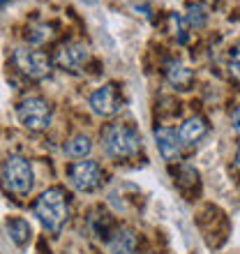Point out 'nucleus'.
I'll return each mask as SVG.
<instances>
[{"instance_id":"f257e3e1","label":"nucleus","mask_w":240,"mask_h":254,"mask_svg":"<svg viewBox=\"0 0 240 254\" xmlns=\"http://www.w3.org/2000/svg\"><path fill=\"white\" fill-rule=\"evenodd\" d=\"M33 215L42 222V227L58 234L69 220V196L62 188H49L37 196L33 206Z\"/></svg>"},{"instance_id":"f03ea898","label":"nucleus","mask_w":240,"mask_h":254,"mask_svg":"<svg viewBox=\"0 0 240 254\" xmlns=\"http://www.w3.org/2000/svg\"><path fill=\"white\" fill-rule=\"evenodd\" d=\"M102 146H104L109 157H114V160H132L141 150V136L132 125L116 123V125H109L104 129Z\"/></svg>"},{"instance_id":"7ed1b4c3","label":"nucleus","mask_w":240,"mask_h":254,"mask_svg":"<svg viewBox=\"0 0 240 254\" xmlns=\"http://www.w3.org/2000/svg\"><path fill=\"white\" fill-rule=\"evenodd\" d=\"M33 183L35 174L26 157H21V155L5 157V162H2V185H5V190L19 194V196H26L33 190Z\"/></svg>"},{"instance_id":"20e7f679","label":"nucleus","mask_w":240,"mask_h":254,"mask_svg":"<svg viewBox=\"0 0 240 254\" xmlns=\"http://www.w3.org/2000/svg\"><path fill=\"white\" fill-rule=\"evenodd\" d=\"M16 118L30 132H44L51 125V104L37 95L23 97L16 107Z\"/></svg>"},{"instance_id":"39448f33","label":"nucleus","mask_w":240,"mask_h":254,"mask_svg":"<svg viewBox=\"0 0 240 254\" xmlns=\"http://www.w3.org/2000/svg\"><path fill=\"white\" fill-rule=\"evenodd\" d=\"M12 61L23 76H28V79H33V81L44 79L51 72V61L42 51H35V49H16Z\"/></svg>"},{"instance_id":"423d86ee","label":"nucleus","mask_w":240,"mask_h":254,"mask_svg":"<svg viewBox=\"0 0 240 254\" xmlns=\"http://www.w3.org/2000/svg\"><path fill=\"white\" fill-rule=\"evenodd\" d=\"M67 178H69V185L79 192H93V190L100 188L102 183V169L95 160H81L74 162L69 171H67Z\"/></svg>"},{"instance_id":"0eeeda50","label":"nucleus","mask_w":240,"mask_h":254,"mask_svg":"<svg viewBox=\"0 0 240 254\" xmlns=\"http://www.w3.org/2000/svg\"><path fill=\"white\" fill-rule=\"evenodd\" d=\"M88 58H90V51L83 42H65L54 54V63L67 72H81V67L88 63Z\"/></svg>"},{"instance_id":"6e6552de","label":"nucleus","mask_w":240,"mask_h":254,"mask_svg":"<svg viewBox=\"0 0 240 254\" xmlns=\"http://www.w3.org/2000/svg\"><path fill=\"white\" fill-rule=\"evenodd\" d=\"M90 109L93 114L102 116V118H111L122 109V97L116 83H104L90 95Z\"/></svg>"},{"instance_id":"1a4fd4ad","label":"nucleus","mask_w":240,"mask_h":254,"mask_svg":"<svg viewBox=\"0 0 240 254\" xmlns=\"http://www.w3.org/2000/svg\"><path fill=\"white\" fill-rule=\"evenodd\" d=\"M155 141H157V150L167 162H176L180 157V139L178 132L171 127H155Z\"/></svg>"},{"instance_id":"9d476101","label":"nucleus","mask_w":240,"mask_h":254,"mask_svg":"<svg viewBox=\"0 0 240 254\" xmlns=\"http://www.w3.org/2000/svg\"><path fill=\"white\" fill-rule=\"evenodd\" d=\"M107 245H109V252L111 254H134L136 248H139V236H136L134 229L120 227L109 236Z\"/></svg>"},{"instance_id":"9b49d317","label":"nucleus","mask_w":240,"mask_h":254,"mask_svg":"<svg viewBox=\"0 0 240 254\" xmlns=\"http://www.w3.org/2000/svg\"><path fill=\"white\" fill-rule=\"evenodd\" d=\"M208 132L206 118L203 116H189L187 121H182V125L178 127V139L182 146H194L196 141H201Z\"/></svg>"},{"instance_id":"f8f14e48","label":"nucleus","mask_w":240,"mask_h":254,"mask_svg":"<svg viewBox=\"0 0 240 254\" xmlns=\"http://www.w3.org/2000/svg\"><path fill=\"white\" fill-rule=\"evenodd\" d=\"M164 79H167V83L174 86L176 90H187L194 81V72L187 65H182V63L169 61L167 65H164Z\"/></svg>"},{"instance_id":"ddd939ff","label":"nucleus","mask_w":240,"mask_h":254,"mask_svg":"<svg viewBox=\"0 0 240 254\" xmlns=\"http://www.w3.org/2000/svg\"><path fill=\"white\" fill-rule=\"evenodd\" d=\"M5 229H7V234H9V238H12L19 248H23V245L30 241V234H33L28 220H23V217H12V220H7Z\"/></svg>"},{"instance_id":"4468645a","label":"nucleus","mask_w":240,"mask_h":254,"mask_svg":"<svg viewBox=\"0 0 240 254\" xmlns=\"http://www.w3.org/2000/svg\"><path fill=\"white\" fill-rule=\"evenodd\" d=\"M90 148H93V143H90V139H88L86 134H76V136H72L65 143V155L74 157V160H83L90 153Z\"/></svg>"},{"instance_id":"2eb2a0df","label":"nucleus","mask_w":240,"mask_h":254,"mask_svg":"<svg viewBox=\"0 0 240 254\" xmlns=\"http://www.w3.org/2000/svg\"><path fill=\"white\" fill-rule=\"evenodd\" d=\"M185 21L189 28H203L208 23V9L201 2H189L185 12Z\"/></svg>"},{"instance_id":"dca6fc26","label":"nucleus","mask_w":240,"mask_h":254,"mask_svg":"<svg viewBox=\"0 0 240 254\" xmlns=\"http://www.w3.org/2000/svg\"><path fill=\"white\" fill-rule=\"evenodd\" d=\"M54 37V28L47 26V23H40V26H33L28 30V40L33 42V44H42V42H47Z\"/></svg>"},{"instance_id":"f3484780","label":"nucleus","mask_w":240,"mask_h":254,"mask_svg":"<svg viewBox=\"0 0 240 254\" xmlns=\"http://www.w3.org/2000/svg\"><path fill=\"white\" fill-rule=\"evenodd\" d=\"M169 21H171L174 33L178 35V42H180V44H185V42H187V33H185L187 21H185V16H180V14H171V16H169Z\"/></svg>"},{"instance_id":"a211bd4d","label":"nucleus","mask_w":240,"mask_h":254,"mask_svg":"<svg viewBox=\"0 0 240 254\" xmlns=\"http://www.w3.org/2000/svg\"><path fill=\"white\" fill-rule=\"evenodd\" d=\"M229 74L240 83V44H236L229 54Z\"/></svg>"},{"instance_id":"6ab92c4d","label":"nucleus","mask_w":240,"mask_h":254,"mask_svg":"<svg viewBox=\"0 0 240 254\" xmlns=\"http://www.w3.org/2000/svg\"><path fill=\"white\" fill-rule=\"evenodd\" d=\"M231 125H234V132L240 134V104L231 111Z\"/></svg>"},{"instance_id":"aec40b11","label":"nucleus","mask_w":240,"mask_h":254,"mask_svg":"<svg viewBox=\"0 0 240 254\" xmlns=\"http://www.w3.org/2000/svg\"><path fill=\"white\" fill-rule=\"evenodd\" d=\"M236 169H240V148H238V153H236Z\"/></svg>"},{"instance_id":"412c9836","label":"nucleus","mask_w":240,"mask_h":254,"mask_svg":"<svg viewBox=\"0 0 240 254\" xmlns=\"http://www.w3.org/2000/svg\"><path fill=\"white\" fill-rule=\"evenodd\" d=\"M7 2H9V0H2V7H7Z\"/></svg>"}]
</instances>
